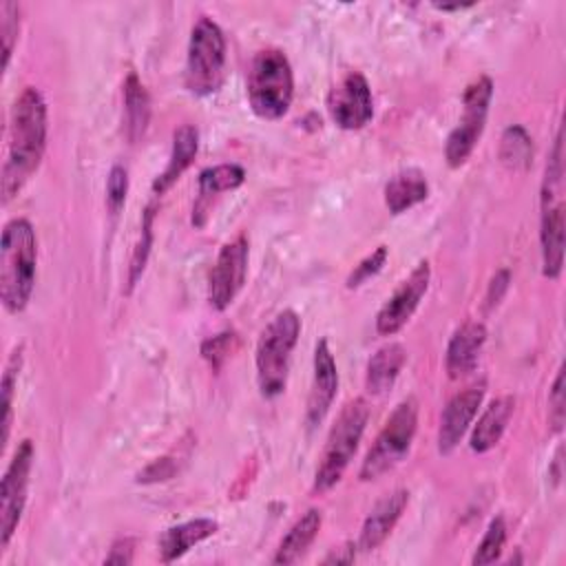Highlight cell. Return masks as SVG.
<instances>
[{"instance_id":"cell-5","label":"cell","mask_w":566,"mask_h":566,"mask_svg":"<svg viewBox=\"0 0 566 566\" xmlns=\"http://www.w3.org/2000/svg\"><path fill=\"white\" fill-rule=\"evenodd\" d=\"M564 148L562 128L557 130L551 159L546 164L542 197H539V248H542V274L557 279L564 265V201H562V175H564Z\"/></svg>"},{"instance_id":"cell-13","label":"cell","mask_w":566,"mask_h":566,"mask_svg":"<svg viewBox=\"0 0 566 566\" xmlns=\"http://www.w3.org/2000/svg\"><path fill=\"white\" fill-rule=\"evenodd\" d=\"M431 281V268L429 261H420L411 274L396 287V292L387 298V303L376 314V332L380 336H394L400 332L413 312L418 310L422 296L429 290Z\"/></svg>"},{"instance_id":"cell-20","label":"cell","mask_w":566,"mask_h":566,"mask_svg":"<svg viewBox=\"0 0 566 566\" xmlns=\"http://www.w3.org/2000/svg\"><path fill=\"white\" fill-rule=\"evenodd\" d=\"M513 411H515V400L511 396H500L491 400L471 431V440H469L471 451L475 453L491 451L502 440L509 427V420L513 418Z\"/></svg>"},{"instance_id":"cell-7","label":"cell","mask_w":566,"mask_h":566,"mask_svg":"<svg viewBox=\"0 0 566 566\" xmlns=\"http://www.w3.org/2000/svg\"><path fill=\"white\" fill-rule=\"evenodd\" d=\"M223 80H226L223 31L212 18L201 15L190 29L184 84L192 95L206 97L217 93Z\"/></svg>"},{"instance_id":"cell-36","label":"cell","mask_w":566,"mask_h":566,"mask_svg":"<svg viewBox=\"0 0 566 566\" xmlns=\"http://www.w3.org/2000/svg\"><path fill=\"white\" fill-rule=\"evenodd\" d=\"M509 281H511V272H509V270H500V272L491 279L489 292H486V307H489V310L495 307V305L502 301L504 292L509 290Z\"/></svg>"},{"instance_id":"cell-24","label":"cell","mask_w":566,"mask_h":566,"mask_svg":"<svg viewBox=\"0 0 566 566\" xmlns=\"http://www.w3.org/2000/svg\"><path fill=\"white\" fill-rule=\"evenodd\" d=\"M429 197V181L422 170L405 168L385 186V206L391 214H400Z\"/></svg>"},{"instance_id":"cell-15","label":"cell","mask_w":566,"mask_h":566,"mask_svg":"<svg viewBox=\"0 0 566 566\" xmlns=\"http://www.w3.org/2000/svg\"><path fill=\"white\" fill-rule=\"evenodd\" d=\"M312 385L307 396V409L305 420L310 427H316L323 422L327 411L334 405V398L338 394V369L334 354L329 349L327 338H321L314 347V365H312Z\"/></svg>"},{"instance_id":"cell-33","label":"cell","mask_w":566,"mask_h":566,"mask_svg":"<svg viewBox=\"0 0 566 566\" xmlns=\"http://www.w3.org/2000/svg\"><path fill=\"white\" fill-rule=\"evenodd\" d=\"M126 192H128V170L124 166L115 164L106 179V201H108V208L113 214H117L119 208L124 206Z\"/></svg>"},{"instance_id":"cell-26","label":"cell","mask_w":566,"mask_h":566,"mask_svg":"<svg viewBox=\"0 0 566 566\" xmlns=\"http://www.w3.org/2000/svg\"><path fill=\"white\" fill-rule=\"evenodd\" d=\"M500 161L515 172L528 170L533 161V142L524 126L511 124L509 128H504L500 139Z\"/></svg>"},{"instance_id":"cell-12","label":"cell","mask_w":566,"mask_h":566,"mask_svg":"<svg viewBox=\"0 0 566 566\" xmlns=\"http://www.w3.org/2000/svg\"><path fill=\"white\" fill-rule=\"evenodd\" d=\"M327 113L343 130H358L374 117L369 82L363 73L349 71L327 93Z\"/></svg>"},{"instance_id":"cell-17","label":"cell","mask_w":566,"mask_h":566,"mask_svg":"<svg viewBox=\"0 0 566 566\" xmlns=\"http://www.w3.org/2000/svg\"><path fill=\"white\" fill-rule=\"evenodd\" d=\"M484 340H486V327L478 321H469L453 332L447 345V356H444V367L451 380H458L475 369Z\"/></svg>"},{"instance_id":"cell-18","label":"cell","mask_w":566,"mask_h":566,"mask_svg":"<svg viewBox=\"0 0 566 566\" xmlns=\"http://www.w3.org/2000/svg\"><path fill=\"white\" fill-rule=\"evenodd\" d=\"M219 531V524L210 517H197L166 528L159 537V562L170 564L186 555L195 544L212 537Z\"/></svg>"},{"instance_id":"cell-35","label":"cell","mask_w":566,"mask_h":566,"mask_svg":"<svg viewBox=\"0 0 566 566\" xmlns=\"http://www.w3.org/2000/svg\"><path fill=\"white\" fill-rule=\"evenodd\" d=\"M548 422L553 431H562L564 427V369L557 371L555 382L548 396Z\"/></svg>"},{"instance_id":"cell-23","label":"cell","mask_w":566,"mask_h":566,"mask_svg":"<svg viewBox=\"0 0 566 566\" xmlns=\"http://www.w3.org/2000/svg\"><path fill=\"white\" fill-rule=\"evenodd\" d=\"M323 524V513L321 509H307L292 526L290 531L283 535V539L279 542V548L272 557V564H294L298 562L305 551L312 546V542L316 539L318 531Z\"/></svg>"},{"instance_id":"cell-29","label":"cell","mask_w":566,"mask_h":566,"mask_svg":"<svg viewBox=\"0 0 566 566\" xmlns=\"http://www.w3.org/2000/svg\"><path fill=\"white\" fill-rule=\"evenodd\" d=\"M153 221H155V208H146L144 217H142V234H139V241L133 250V256H130V265H128V292L135 287V283L139 281L144 268H146V261H148V254H150V245H153Z\"/></svg>"},{"instance_id":"cell-1","label":"cell","mask_w":566,"mask_h":566,"mask_svg":"<svg viewBox=\"0 0 566 566\" xmlns=\"http://www.w3.org/2000/svg\"><path fill=\"white\" fill-rule=\"evenodd\" d=\"M49 111L35 86H24L13 99L7 130V155L2 164V203H9L35 175L46 150Z\"/></svg>"},{"instance_id":"cell-38","label":"cell","mask_w":566,"mask_h":566,"mask_svg":"<svg viewBox=\"0 0 566 566\" xmlns=\"http://www.w3.org/2000/svg\"><path fill=\"white\" fill-rule=\"evenodd\" d=\"M356 544H345L343 548L334 551L332 555L325 557V564H352L354 557H356Z\"/></svg>"},{"instance_id":"cell-27","label":"cell","mask_w":566,"mask_h":566,"mask_svg":"<svg viewBox=\"0 0 566 566\" xmlns=\"http://www.w3.org/2000/svg\"><path fill=\"white\" fill-rule=\"evenodd\" d=\"M22 345H15L13 352L7 358L4 371H2V447H7L9 440V431H11V420H13V396H15V387H18V378H20V369H22Z\"/></svg>"},{"instance_id":"cell-30","label":"cell","mask_w":566,"mask_h":566,"mask_svg":"<svg viewBox=\"0 0 566 566\" xmlns=\"http://www.w3.org/2000/svg\"><path fill=\"white\" fill-rule=\"evenodd\" d=\"M0 33H2V69L9 66L13 46L20 33V4L2 2L0 4Z\"/></svg>"},{"instance_id":"cell-25","label":"cell","mask_w":566,"mask_h":566,"mask_svg":"<svg viewBox=\"0 0 566 566\" xmlns=\"http://www.w3.org/2000/svg\"><path fill=\"white\" fill-rule=\"evenodd\" d=\"M150 119V97L137 77V73H128L124 80V128L130 142L144 137Z\"/></svg>"},{"instance_id":"cell-2","label":"cell","mask_w":566,"mask_h":566,"mask_svg":"<svg viewBox=\"0 0 566 566\" xmlns=\"http://www.w3.org/2000/svg\"><path fill=\"white\" fill-rule=\"evenodd\" d=\"M38 268V239L29 219L15 217L2 228L0 298L9 314H20L33 294Z\"/></svg>"},{"instance_id":"cell-14","label":"cell","mask_w":566,"mask_h":566,"mask_svg":"<svg viewBox=\"0 0 566 566\" xmlns=\"http://www.w3.org/2000/svg\"><path fill=\"white\" fill-rule=\"evenodd\" d=\"M484 391H486V385L478 382V385H471V387L458 391L447 402V407L442 409V416H440V427H438V453L440 455L453 453V449L460 444V440L464 438L467 429L471 427V422L484 400Z\"/></svg>"},{"instance_id":"cell-34","label":"cell","mask_w":566,"mask_h":566,"mask_svg":"<svg viewBox=\"0 0 566 566\" xmlns=\"http://www.w3.org/2000/svg\"><path fill=\"white\" fill-rule=\"evenodd\" d=\"M177 462L172 455H164V458H157L155 462H150L144 471L137 473V482L139 484H155V482H164V480H170L175 473H177Z\"/></svg>"},{"instance_id":"cell-37","label":"cell","mask_w":566,"mask_h":566,"mask_svg":"<svg viewBox=\"0 0 566 566\" xmlns=\"http://www.w3.org/2000/svg\"><path fill=\"white\" fill-rule=\"evenodd\" d=\"M135 553V542L130 537H122L111 546V553L106 555V564H130Z\"/></svg>"},{"instance_id":"cell-6","label":"cell","mask_w":566,"mask_h":566,"mask_svg":"<svg viewBox=\"0 0 566 566\" xmlns=\"http://www.w3.org/2000/svg\"><path fill=\"white\" fill-rule=\"evenodd\" d=\"M367 420H369V405L365 398H356L340 409L334 427L329 429V436L321 453V462L314 473V486H312L314 493H327L340 482L343 473L347 471L358 449Z\"/></svg>"},{"instance_id":"cell-16","label":"cell","mask_w":566,"mask_h":566,"mask_svg":"<svg viewBox=\"0 0 566 566\" xmlns=\"http://www.w3.org/2000/svg\"><path fill=\"white\" fill-rule=\"evenodd\" d=\"M407 504H409V491L407 489H396V491L387 493L385 497H380L374 504V509L369 511V515L365 517L356 546L365 553L378 548L389 537V533L394 531V526L400 520Z\"/></svg>"},{"instance_id":"cell-9","label":"cell","mask_w":566,"mask_h":566,"mask_svg":"<svg viewBox=\"0 0 566 566\" xmlns=\"http://www.w3.org/2000/svg\"><path fill=\"white\" fill-rule=\"evenodd\" d=\"M491 97H493V82L489 75H478L464 88L462 117L458 126L449 133L444 144V157L451 168H460L473 153L478 139L482 137Z\"/></svg>"},{"instance_id":"cell-8","label":"cell","mask_w":566,"mask_h":566,"mask_svg":"<svg viewBox=\"0 0 566 566\" xmlns=\"http://www.w3.org/2000/svg\"><path fill=\"white\" fill-rule=\"evenodd\" d=\"M416 429H418V402L416 398H405L394 407L387 422L378 431L374 444L369 447L358 469V478L363 482H369L391 471L396 464H400L411 449Z\"/></svg>"},{"instance_id":"cell-22","label":"cell","mask_w":566,"mask_h":566,"mask_svg":"<svg viewBox=\"0 0 566 566\" xmlns=\"http://www.w3.org/2000/svg\"><path fill=\"white\" fill-rule=\"evenodd\" d=\"M407 363V349L400 343H387L376 349V354L367 360V374H365V387L371 396H385L400 369Z\"/></svg>"},{"instance_id":"cell-39","label":"cell","mask_w":566,"mask_h":566,"mask_svg":"<svg viewBox=\"0 0 566 566\" xmlns=\"http://www.w3.org/2000/svg\"><path fill=\"white\" fill-rule=\"evenodd\" d=\"M440 11H460V9H469V7H473V2H469V4H436Z\"/></svg>"},{"instance_id":"cell-4","label":"cell","mask_w":566,"mask_h":566,"mask_svg":"<svg viewBox=\"0 0 566 566\" xmlns=\"http://www.w3.org/2000/svg\"><path fill=\"white\" fill-rule=\"evenodd\" d=\"M301 334V318L294 310L279 312L261 332L254 352L256 385L263 398H276L285 391L292 349Z\"/></svg>"},{"instance_id":"cell-3","label":"cell","mask_w":566,"mask_h":566,"mask_svg":"<svg viewBox=\"0 0 566 566\" xmlns=\"http://www.w3.org/2000/svg\"><path fill=\"white\" fill-rule=\"evenodd\" d=\"M245 93L250 108L261 119H281L294 97V73L287 55L281 49H261L254 53Z\"/></svg>"},{"instance_id":"cell-32","label":"cell","mask_w":566,"mask_h":566,"mask_svg":"<svg viewBox=\"0 0 566 566\" xmlns=\"http://www.w3.org/2000/svg\"><path fill=\"white\" fill-rule=\"evenodd\" d=\"M234 347H237V334L221 332L201 343V356L210 363L212 369H219L226 363V358L234 352Z\"/></svg>"},{"instance_id":"cell-19","label":"cell","mask_w":566,"mask_h":566,"mask_svg":"<svg viewBox=\"0 0 566 566\" xmlns=\"http://www.w3.org/2000/svg\"><path fill=\"white\" fill-rule=\"evenodd\" d=\"M199 150V130L192 124H184L172 133V150L166 168L153 181V195H164L195 161Z\"/></svg>"},{"instance_id":"cell-11","label":"cell","mask_w":566,"mask_h":566,"mask_svg":"<svg viewBox=\"0 0 566 566\" xmlns=\"http://www.w3.org/2000/svg\"><path fill=\"white\" fill-rule=\"evenodd\" d=\"M248 274V239L243 234L223 243L208 279V303L223 312L237 298Z\"/></svg>"},{"instance_id":"cell-21","label":"cell","mask_w":566,"mask_h":566,"mask_svg":"<svg viewBox=\"0 0 566 566\" xmlns=\"http://www.w3.org/2000/svg\"><path fill=\"white\" fill-rule=\"evenodd\" d=\"M243 181H245V170L239 164H217V166L203 168L199 172V181H197L199 184V201L195 203V210H192V223L203 226L201 214H206L210 199L217 197L219 192L237 190Z\"/></svg>"},{"instance_id":"cell-28","label":"cell","mask_w":566,"mask_h":566,"mask_svg":"<svg viewBox=\"0 0 566 566\" xmlns=\"http://www.w3.org/2000/svg\"><path fill=\"white\" fill-rule=\"evenodd\" d=\"M504 542H506V524H504V517L497 515L489 522L473 557H471V564L475 566H482V564H491L500 557L502 548H504Z\"/></svg>"},{"instance_id":"cell-31","label":"cell","mask_w":566,"mask_h":566,"mask_svg":"<svg viewBox=\"0 0 566 566\" xmlns=\"http://www.w3.org/2000/svg\"><path fill=\"white\" fill-rule=\"evenodd\" d=\"M387 256H389L387 245H378V248H376L371 254H367L358 265H354V270L349 272L345 285H347L349 290L360 287L365 281H369L371 276H376V274L382 270Z\"/></svg>"},{"instance_id":"cell-10","label":"cell","mask_w":566,"mask_h":566,"mask_svg":"<svg viewBox=\"0 0 566 566\" xmlns=\"http://www.w3.org/2000/svg\"><path fill=\"white\" fill-rule=\"evenodd\" d=\"M35 449L29 438H24L13 458L7 464V471L2 475L0 486V551H4L20 524L24 504H27V491H29V478L33 469Z\"/></svg>"}]
</instances>
